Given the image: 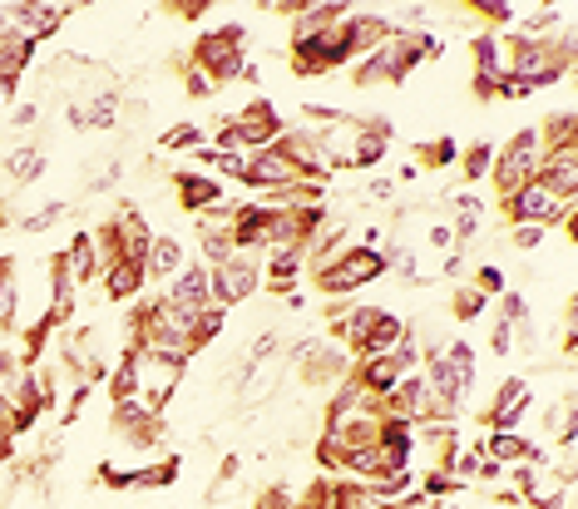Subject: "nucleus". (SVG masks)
Masks as SVG:
<instances>
[{
    "label": "nucleus",
    "mask_w": 578,
    "mask_h": 509,
    "mask_svg": "<svg viewBox=\"0 0 578 509\" xmlns=\"http://www.w3.org/2000/svg\"><path fill=\"white\" fill-rule=\"evenodd\" d=\"M0 287H5V263H0Z\"/></svg>",
    "instance_id": "26"
},
{
    "label": "nucleus",
    "mask_w": 578,
    "mask_h": 509,
    "mask_svg": "<svg viewBox=\"0 0 578 509\" xmlns=\"http://www.w3.org/2000/svg\"><path fill=\"white\" fill-rule=\"evenodd\" d=\"M534 154H539V134H534V129H519V138H514L509 154L500 159V189H504V193H519V189L529 183Z\"/></svg>",
    "instance_id": "7"
},
{
    "label": "nucleus",
    "mask_w": 578,
    "mask_h": 509,
    "mask_svg": "<svg viewBox=\"0 0 578 509\" xmlns=\"http://www.w3.org/2000/svg\"><path fill=\"white\" fill-rule=\"evenodd\" d=\"M297 253H292V247H287V253H278V257H272V277H278V282H287V277H297Z\"/></svg>",
    "instance_id": "18"
},
{
    "label": "nucleus",
    "mask_w": 578,
    "mask_h": 509,
    "mask_svg": "<svg viewBox=\"0 0 578 509\" xmlns=\"http://www.w3.org/2000/svg\"><path fill=\"white\" fill-rule=\"evenodd\" d=\"M109 292L114 298H128V292H139V282H144V263H128V257H114L109 263Z\"/></svg>",
    "instance_id": "10"
},
{
    "label": "nucleus",
    "mask_w": 578,
    "mask_h": 509,
    "mask_svg": "<svg viewBox=\"0 0 578 509\" xmlns=\"http://www.w3.org/2000/svg\"><path fill=\"white\" fill-rule=\"evenodd\" d=\"M539 238H544V228H519V233H514V243H519V247H534Z\"/></svg>",
    "instance_id": "23"
},
{
    "label": "nucleus",
    "mask_w": 578,
    "mask_h": 509,
    "mask_svg": "<svg viewBox=\"0 0 578 509\" xmlns=\"http://www.w3.org/2000/svg\"><path fill=\"white\" fill-rule=\"evenodd\" d=\"M134 366V391L144 386V401H149V411H163V401L173 396V386H179V361H163V356H144L128 361Z\"/></svg>",
    "instance_id": "5"
},
{
    "label": "nucleus",
    "mask_w": 578,
    "mask_h": 509,
    "mask_svg": "<svg viewBox=\"0 0 578 509\" xmlns=\"http://www.w3.org/2000/svg\"><path fill=\"white\" fill-rule=\"evenodd\" d=\"M179 183H183V203H188V208H204V203L218 198V189H213V183H204L198 173H183Z\"/></svg>",
    "instance_id": "16"
},
{
    "label": "nucleus",
    "mask_w": 578,
    "mask_h": 509,
    "mask_svg": "<svg viewBox=\"0 0 578 509\" xmlns=\"http://www.w3.org/2000/svg\"><path fill=\"white\" fill-rule=\"evenodd\" d=\"M525 456H534V446H529V440H519V435H494L490 440V460L494 465H509V460H525Z\"/></svg>",
    "instance_id": "14"
},
{
    "label": "nucleus",
    "mask_w": 578,
    "mask_h": 509,
    "mask_svg": "<svg viewBox=\"0 0 578 509\" xmlns=\"http://www.w3.org/2000/svg\"><path fill=\"white\" fill-rule=\"evenodd\" d=\"M5 169H11L21 183H35L45 173V159L35 149H21V154H11V159H5Z\"/></svg>",
    "instance_id": "15"
},
{
    "label": "nucleus",
    "mask_w": 578,
    "mask_h": 509,
    "mask_svg": "<svg viewBox=\"0 0 578 509\" xmlns=\"http://www.w3.org/2000/svg\"><path fill=\"white\" fill-rule=\"evenodd\" d=\"M11 415H15V405H11V396L0 391V425H11Z\"/></svg>",
    "instance_id": "24"
},
{
    "label": "nucleus",
    "mask_w": 578,
    "mask_h": 509,
    "mask_svg": "<svg viewBox=\"0 0 578 509\" xmlns=\"http://www.w3.org/2000/svg\"><path fill=\"white\" fill-rule=\"evenodd\" d=\"M480 307H484V298H480V292H465V298H460V317H475Z\"/></svg>",
    "instance_id": "22"
},
{
    "label": "nucleus",
    "mask_w": 578,
    "mask_h": 509,
    "mask_svg": "<svg viewBox=\"0 0 578 509\" xmlns=\"http://www.w3.org/2000/svg\"><path fill=\"white\" fill-rule=\"evenodd\" d=\"M484 163H490V144H480V149L470 154V163H465V169H470V179H480V173H484Z\"/></svg>",
    "instance_id": "20"
},
{
    "label": "nucleus",
    "mask_w": 578,
    "mask_h": 509,
    "mask_svg": "<svg viewBox=\"0 0 578 509\" xmlns=\"http://www.w3.org/2000/svg\"><path fill=\"white\" fill-rule=\"evenodd\" d=\"M381 267H385L381 253H371V247H356V253H342L336 263L321 267V287H327V292H352V287L371 282Z\"/></svg>",
    "instance_id": "3"
},
{
    "label": "nucleus",
    "mask_w": 578,
    "mask_h": 509,
    "mask_svg": "<svg viewBox=\"0 0 578 509\" xmlns=\"http://www.w3.org/2000/svg\"><path fill=\"white\" fill-rule=\"evenodd\" d=\"M253 287H257V263H253V257H227V263L213 267V298L223 302V307L243 302Z\"/></svg>",
    "instance_id": "6"
},
{
    "label": "nucleus",
    "mask_w": 578,
    "mask_h": 509,
    "mask_svg": "<svg viewBox=\"0 0 578 509\" xmlns=\"http://www.w3.org/2000/svg\"><path fill=\"white\" fill-rule=\"evenodd\" d=\"M149 272L153 277H173L179 272V263H183V247H179V238H159V243H149Z\"/></svg>",
    "instance_id": "11"
},
{
    "label": "nucleus",
    "mask_w": 578,
    "mask_h": 509,
    "mask_svg": "<svg viewBox=\"0 0 578 509\" xmlns=\"http://www.w3.org/2000/svg\"><path fill=\"white\" fill-rule=\"evenodd\" d=\"M208 85H213V80H208L204 70H193V75H188V95H193V99H204V95H208Z\"/></svg>",
    "instance_id": "21"
},
{
    "label": "nucleus",
    "mask_w": 578,
    "mask_h": 509,
    "mask_svg": "<svg viewBox=\"0 0 578 509\" xmlns=\"http://www.w3.org/2000/svg\"><path fill=\"white\" fill-rule=\"evenodd\" d=\"M198 64H204L208 80H233V75H247L243 64V31H218L198 45Z\"/></svg>",
    "instance_id": "2"
},
{
    "label": "nucleus",
    "mask_w": 578,
    "mask_h": 509,
    "mask_svg": "<svg viewBox=\"0 0 578 509\" xmlns=\"http://www.w3.org/2000/svg\"><path fill=\"white\" fill-rule=\"evenodd\" d=\"M79 119H85V129H114V119H119V95H114V89H99L95 105L79 109Z\"/></svg>",
    "instance_id": "13"
},
{
    "label": "nucleus",
    "mask_w": 578,
    "mask_h": 509,
    "mask_svg": "<svg viewBox=\"0 0 578 509\" xmlns=\"http://www.w3.org/2000/svg\"><path fill=\"white\" fill-rule=\"evenodd\" d=\"M64 213V203H45L40 213H35V218H25V233H40V228H50L54 218H60Z\"/></svg>",
    "instance_id": "17"
},
{
    "label": "nucleus",
    "mask_w": 578,
    "mask_h": 509,
    "mask_svg": "<svg viewBox=\"0 0 578 509\" xmlns=\"http://www.w3.org/2000/svg\"><path fill=\"white\" fill-rule=\"evenodd\" d=\"M163 144H169V149H188V144H198V129H193V124H179L173 134H163Z\"/></svg>",
    "instance_id": "19"
},
{
    "label": "nucleus",
    "mask_w": 578,
    "mask_h": 509,
    "mask_svg": "<svg viewBox=\"0 0 578 509\" xmlns=\"http://www.w3.org/2000/svg\"><path fill=\"white\" fill-rule=\"evenodd\" d=\"M361 347L371 351V356H381L385 347H401V322L385 317V312H376V322H371V331L361 337Z\"/></svg>",
    "instance_id": "12"
},
{
    "label": "nucleus",
    "mask_w": 578,
    "mask_h": 509,
    "mask_svg": "<svg viewBox=\"0 0 578 509\" xmlns=\"http://www.w3.org/2000/svg\"><path fill=\"white\" fill-rule=\"evenodd\" d=\"M420 45L426 40H410V35H385L381 45H376L371 50V60L361 64V70H356V80H361V85H381V80H401L410 70V64L420 60Z\"/></svg>",
    "instance_id": "1"
},
{
    "label": "nucleus",
    "mask_w": 578,
    "mask_h": 509,
    "mask_svg": "<svg viewBox=\"0 0 578 509\" xmlns=\"http://www.w3.org/2000/svg\"><path fill=\"white\" fill-rule=\"evenodd\" d=\"M430 243H435V247H450V228H430Z\"/></svg>",
    "instance_id": "25"
},
{
    "label": "nucleus",
    "mask_w": 578,
    "mask_h": 509,
    "mask_svg": "<svg viewBox=\"0 0 578 509\" xmlns=\"http://www.w3.org/2000/svg\"><path fill=\"white\" fill-rule=\"evenodd\" d=\"M243 179L247 183H257V189H287V183H297L302 173L292 169V159L282 149H257L253 159H243Z\"/></svg>",
    "instance_id": "8"
},
{
    "label": "nucleus",
    "mask_w": 578,
    "mask_h": 509,
    "mask_svg": "<svg viewBox=\"0 0 578 509\" xmlns=\"http://www.w3.org/2000/svg\"><path fill=\"white\" fill-rule=\"evenodd\" d=\"M564 213H574V203H564L558 193H549L539 179H529L525 189L514 193V218H519V228H544V223H558Z\"/></svg>",
    "instance_id": "4"
},
{
    "label": "nucleus",
    "mask_w": 578,
    "mask_h": 509,
    "mask_svg": "<svg viewBox=\"0 0 578 509\" xmlns=\"http://www.w3.org/2000/svg\"><path fill=\"white\" fill-rule=\"evenodd\" d=\"M163 302H173V307H183V312H208V277H204V267L183 272L179 282L169 287V298H163Z\"/></svg>",
    "instance_id": "9"
}]
</instances>
